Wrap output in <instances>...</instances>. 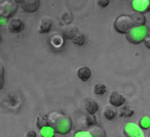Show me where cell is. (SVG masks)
Wrapping results in <instances>:
<instances>
[{
  "label": "cell",
  "mask_w": 150,
  "mask_h": 137,
  "mask_svg": "<svg viewBox=\"0 0 150 137\" xmlns=\"http://www.w3.org/2000/svg\"><path fill=\"white\" fill-rule=\"evenodd\" d=\"M88 132H90L92 137H106V132H105L104 129L100 126H97V125L90 127Z\"/></svg>",
  "instance_id": "obj_15"
},
{
  "label": "cell",
  "mask_w": 150,
  "mask_h": 137,
  "mask_svg": "<svg viewBox=\"0 0 150 137\" xmlns=\"http://www.w3.org/2000/svg\"><path fill=\"white\" fill-rule=\"evenodd\" d=\"M109 102L114 108H120V106H122L125 104V98L122 94L118 93L116 91H112L110 93V95H109Z\"/></svg>",
  "instance_id": "obj_9"
},
{
  "label": "cell",
  "mask_w": 150,
  "mask_h": 137,
  "mask_svg": "<svg viewBox=\"0 0 150 137\" xmlns=\"http://www.w3.org/2000/svg\"><path fill=\"white\" fill-rule=\"evenodd\" d=\"M122 131L125 137H143L139 127L134 123H125Z\"/></svg>",
  "instance_id": "obj_5"
},
{
  "label": "cell",
  "mask_w": 150,
  "mask_h": 137,
  "mask_svg": "<svg viewBox=\"0 0 150 137\" xmlns=\"http://www.w3.org/2000/svg\"><path fill=\"white\" fill-rule=\"evenodd\" d=\"M117 115V110L114 108H111V106H107L104 108L103 110V116L107 119V120H113V119L116 117Z\"/></svg>",
  "instance_id": "obj_18"
},
{
  "label": "cell",
  "mask_w": 150,
  "mask_h": 137,
  "mask_svg": "<svg viewBox=\"0 0 150 137\" xmlns=\"http://www.w3.org/2000/svg\"><path fill=\"white\" fill-rule=\"evenodd\" d=\"M36 126L39 130L45 128L48 126V121H47V116H44V115H39L36 118Z\"/></svg>",
  "instance_id": "obj_17"
},
{
  "label": "cell",
  "mask_w": 150,
  "mask_h": 137,
  "mask_svg": "<svg viewBox=\"0 0 150 137\" xmlns=\"http://www.w3.org/2000/svg\"><path fill=\"white\" fill-rule=\"evenodd\" d=\"M147 137H150V132L148 133V135H147Z\"/></svg>",
  "instance_id": "obj_32"
},
{
  "label": "cell",
  "mask_w": 150,
  "mask_h": 137,
  "mask_svg": "<svg viewBox=\"0 0 150 137\" xmlns=\"http://www.w3.org/2000/svg\"><path fill=\"white\" fill-rule=\"evenodd\" d=\"M18 1L15 0H3L0 1V24L4 23L13 17L18 9Z\"/></svg>",
  "instance_id": "obj_2"
},
{
  "label": "cell",
  "mask_w": 150,
  "mask_h": 137,
  "mask_svg": "<svg viewBox=\"0 0 150 137\" xmlns=\"http://www.w3.org/2000/svg\"><path fill=\"white\" fill-rule=\"evenodd\" d=\"M21 4V7L23 10L27 13H35L40 7V1L39 0H22L18 1Z\"/></svg>",
  "instance_id": "obj_6"
},
{
  "label": "cell",
  "mask_w": 150,
  "mask_h": 137,
  "mask_svg": "<svg viewBox=\"0 0 150 137\" xmlns=\"http://www.w3.org/2000/svg\"><path fill=\"white\" fill-rule=\"evenodd\" d=\"M25 137H36V132L33 130H28L25 134Z\"/></svg>",
  "instance_id": "obj_29"
},
{
  "label": "cell",
  "mask_w": 150,
  "mask_h": 137,
  "mask_svg": "<svg viewBox=\"0 0 150 137\" xmlns=\"http://www.w3.org/2000/svg\"><path fill=\"white\" fill-rule=\"evenodd\" d=\"M48 126L59 134H66L72 128V120L70 116L60 110H54L47 115Z\"/></svg>",
  "instance_id": "obj_1"
},
{
  "label": "cell",
  "mask_w": 150,
  "mask_h": 137,
  "mask_svg": "<svg viewBox=\"0 0 150 137\" xmlns=\"http://www.w3.org/2000/svg\"><path fill=\"white\" fill-rule=\"evenodd\" d=\"M74 137H92L88 131H80V132H77L75 134Z\"/></svg>",
  "instance_id": "obj_27"
},
{
  "label": "cell",
  "mask_w": 150,
  "mask_h": 137,
  "mask_svg": "<svg viewBox=\"0 0 150 137\" xmlns=\"http://www.w3.org/2000/svg\"><path fill=\"white\" fill-rule=\"evenodd\" d=\"M134 110H132L129 106H122V108H120V110H118V115L120 117H127V118H129V117H132L134 115Z\"/></svg>",
  "instance_id": "obj_20"
},
{
  "label": "cell",
  "mask_w": 150,
  "mask_h": 137,
  "mask_svg": "<svg viewBox=\"0 0 150 137\" xmlns=\"http://www.w3.org/2000/svg\"><path fill=\"white\" fill-rule=\"evenodd\" d=\"M73 43L76 44V45H83L86 43V36L81 33H78L73 38Z\"/></svg>",
  "instance_id": "obj_23"
},
{
  "label": "cell",
  "mask_w": 150,
  "mask_h": 137,
  "mask_svg": "<svg viewBox=\"0 0 150 137\" xmlns=\"http://www.w3.org/2000/svg\"><path fill=\"white\" fill-rule=\"evenodd\" d=\"M148 13H150V3H149V7H148Z\"/></svg>",
  "instance_id": "obj_31"
},
{
  "label": "cell",
  "mask_w": 150,
  "mask_h": 137,
  "mask_svg": "<svg viewBox=\"0 0 150 137\" xmlns=\"http://www.w3.org/2000/svg\"><path fill=\"white\" fill-rule=\"evenodd\" d=\"M93 90H94V93L97 94V95H103V94L106 93L107 87H106V85L103 83H96L94 85Z\"/></svg>",
  "instance_id": "obj_19"
},
{
  "label": "cell",
  "mask_w": 150,
  "mask_h": 137,
  "mask_svg": "<svg viewBox=\"0 0 150 137\" xmlns=\"http://www.w3.org/2000/svg\"><path fill=\"white\" fill-rule=\"evenodd\" d=\"M62 21L64 24L66 25H70L71 22H72V15H71L70 13H65L64 15H62Z\"/></svg>",
  "instance_id": "obj_25"
},
{
  "label": "cell",
  "mask_w": 150,
  "mask_h": 137,
  "mask_svg": "<svg viewBox=\"0 0 150 137\" xmlns=\"http://www.w3.org/2000/svg\"><path fill=\"white\" fill-rule=\"evenodd\" d=\"M4 85V68L0 64V90L3 88Z\"/></svg>",
  "instance_id": "obj_26"
},
{
  "label": "cell",
  "mask_w": 150,
  "mask_h": 137,
  "mask_svg": "<svg viewBox=\"0 0 150 137\" xmlns=\"http://www.w3.org/2000/svg\"><path fill=\"white\" fill-rule=\"evenodd\" d=\"M50 43L54 48H60L64 44V37L60 34H54L50 38Z\"/></svg>",
  "instance_id": "obj_16"
},
{
  "label": "cell",
  "mask_w": 150,
  "mask_h": 137,
  "mask_svg": "<svg viewBox=\"0 0 150 137\" xmlns=\"http://www.w3.org/2000/svg\"><path fill=\"white\" fill-rule=\"evenodd\" d=\"M52 17H47V15H44V17H42L39 21L38 31H39V33H41V34L47 33V32L50 30V28H52Z\"/></svg>",
  "instance_id": "obj_12"
},
{
  "label": "cell",
  "mask_w": 150,
  "mask_h": 137,
  "mask_svg": "<svg viewBox=\"0 0 150 137\" xmlns=\"http://www.w3.org/2000/svg\"><path fill=\"white\" fill-rule=\"evenodd\" d=\"M40 134L42 137H54V131L52 128H50V126L45 127V128L40 130Z\"/></svg>",
  "instance_id": "obj_22"
},
{
  "label": "cell",
  "mask_w": 150,
  "mask_h": 137,
  "mask_svg": "<svg viewBox=\"0 0 150 137\" xmlns=\"http://www.w3.org/2000/svg\"><path fill=\"white\" fill-rule=\"evenodd\" d=\"M144 44H145L146 47L150 49V36H147V37L145 38V40H144Z\"/></svg>",
  "instance_id": "obj_30"
},
{
  "label": "cell",
  "mask_w": 150,
  "mask_h": 137,
  "mask_svg": "<svg viewBox=\"0 0 150 137\" xmlns=\"http://www.w3.org/2000/svg\"><path fill=\"white\" fill-rule=\"evenodd\" d=\"M114 29L120 34H127L132 28L134 27L133 20L129 15H121L115 19L114 21Z\"/></svg>",
  "instance_id": "obj_3"
},
{
  "label": "cell",
  "mask_w": 150,
  "mask_h": 137,
  "mask_svg": "<svg viewBox=\"0 0 150 137\" xmlns=\"http://www.w3.org/2000/svg\"><path fill=\"white\" fill-rule=\"evenodd\" d=\"M131 3L136 13H140L144 15V13L148 11L150 0H133Z\"/></svg>",
  "instance_id": "obj_8"
},
{
  "label": "cell",
  "mask_w": 150,
  "mask_h": 137,
  "mask_svg": "<svg viewBox=\"0 0 150 137\" xmlns=\"http://www.w3.org/2000/svg\"><path fill=\"white\" fill-rule=\"evenodd\" d=\"M82 108L88 113V115H95L97 113V110H99V104L93 98H86V99H84Z\"/></svg>",
  "instance_id": "obj_10"
},
{
  "label": "cell",
  "mask_w": 150,
  "mask_h": 137,
  "mask_svg": "<svg viewBox=\"0 0 150 137\" xmlns=\"http://www.w3.org/2000/svg\"><path fill=\"white\" fill-rule=\"evenodd\" d=\"M125 37L129 42L133 44H139L144 42L147 37V29L145 27H133L127 34Z\"/></svg>",
  "instance_id": "obj_4"
},
{
  "label": "cell",
  "mask_w": 150,
  "mask_h": 137,
  "mask_svg": "<svg viewBox=\"0 0 150 137\" xmlns=\"http://www.w3.org/2000/svg\"><path fill=\"white\" fill-rule=\"evenodd\" d=\"M78 34V28L75 25H66L62 28V36L67 39H72Z\"/></svg>",
  "instance_id": "obj_11"
},
{
  "label": "cell",
  "mask_w": 150,
  "mask_h": 137,
  "mask_svg": "<svg viewBox=\"0 0 150 137\" xmlns=\"http://www.w3.org/2000/svg\"><path fill=\"white\" fill-rule=\"evenodd\" d=\"M25 28L23 20L20 17H13L8 22V30L11 33H20Z\"/></svg>",
  "instance_id": "obj_7"
},
{
  "label": "cell",
  "mask_w": 150,
  "mask_h": 137,
  "mask_svg": "<svg viewBox=\"0 0 150 137\" xmlns=\"http://www.w3.org/2000/svg\"><path fill=\"white\" fill-rule=\"evenodd\" d=\"M131 17L133 20V24L134 27H145L146 24V17L143 13H136L134 11L133 13H131Z\"/></svg>",
  "instance_id": "obj_13"
},
{
  "label": "cell",
  "mask_w": 150,
  "mask_h": 137,
  "mask_svg": "<svg viewBox=\"0 0 150 137\" xmlns=\"http://www.w3.org/2000/svg\"><path fill=\"white\" fill-rule=\"evenodd\" d=\"M97 3H98V5H100L101 7H106L107 5L110 3V1H109V0H98Z\"/></svg>",
  "instance_id": "obj_28"
},
{
  "label": "cell",
  "mask_w": 150,
  "mask_h": 137,
  "mask_svg": "<svg viewBox=\"0 0 150 137\" xmlns=\"http://www.w3.org/2000/svg\"><path fill=\"white\" fill-rule=\"evenodd\" d=\"M138 125H139L140 128L143 129V130H147L150 127V119L147 118V117H142V118H140Z\"/></svg>",
  "instance_id": "obj_21"
},
{
  "label": "cell",
  "mask_w": 150,
  "mask_h": 137,
  "mask_svg": "<svg viewBox=\"0 0 150 137\" xmlns=\"http://www.w3.org/2000/svg\"><path fill=\"white\" fill-rule=\"evenodd\" d=\"M77 76L82 81H88L92 76V72L88 66H80L77 70Z\"/></svg>",
  "instance_id": "obj_14"
},
{
  "label": "cell",
  "mask_w": 150,
  "mask_h": 137,
  "mask_svg": "<svg viewBox=\"0 0 150 137\" xmlns=\"http://www.w3.org/2000/svg\"><path fill=\"white\" fill-rule=\"evenodd\" d=\"M84 121H86V126L90 127H93L97 124V119L95 117V115H86V118H84Z\"/></svg>",
  "instance_id": "obj_24"
}]
</instances>
